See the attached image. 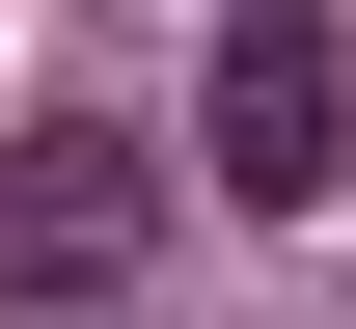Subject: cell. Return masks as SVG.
<instances>
[{
    "instance_id": "6da1fadb",
    "label": "cell",
    "mask_w": 356,
    "mask_h": 329,
    "mask_svg": "<svg viewBox=\"0 0 356 329\" xmlns=\"http://www.w3.org/2000/svg\"><path fill=\"white\" fill-rule=\"evenodd\" d=\"M137 247H165V165L110 138V110H28V138H0V302H137Z\"/></svg>"
},
{
    "instance_id": "7a4b0ae2",
    "label": "cell",
    "mask_w": 356,
    "mask_h": 329,
    "mask_svg": "<svg viewBox=\"0 0 356 329\" xmlns=\"http://www.w3.org/2000/svg\"><path fill=\"white\" fill-rule=\"evenodd\" d=\"M192 165H220L247 220H302V192L356 165V55L302 28V0H220V83H192Z\"/></svg>"
},
{
    "instance_id": "3957f363",
    "label": "cell",
    "mask_w": 356,
    "mask_h": 329,
    "mask_svg": "<svg viewBox=\"0 0 356 329\" xmlns=\"http://www.w3.org/2000/svg\"><path fill=\"white\" fill-rule=\"evenodd\" d=\"M55 329H110V302H55Z\"/></svg>"
}]
</instances>
